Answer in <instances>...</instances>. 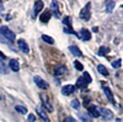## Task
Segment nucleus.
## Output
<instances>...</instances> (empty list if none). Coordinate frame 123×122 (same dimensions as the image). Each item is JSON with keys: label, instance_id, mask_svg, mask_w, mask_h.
<instances>
[{"label": "nucleus", "instance_id": "obj_35", "mask_svg": "<svg viewBox=\"0 0 123 122\" xmlns=\"http://www.w3.org/2000/svg\"><path fill=\"white\" fill-rule=\"evenodd\" d=\"M93 30L95 31V32H97V31L98 30V28H97V27H95V28H94V29H93Z\"/></svg>", "mask_w": 123, "mask_h": 122}, {"label": "nucleus", "instance_id": "obj_3", "mask_svg": "<svg viewBox=\"0 0 123 122\" xmlns=\"http://www.w3.org/2000/svg\"><path fill=\"white\" fill-rule=\"evenodd\" d=\"M0 33L2 34V36L5 38L6 40H7L10 43L14 42V41H15L16 39V34L11 30H9L7 27L2 26L0 28Z\"/></svg>", "mask_w": 123, "mask_h": 122}, {"label": "nucleus", "instance_id": "obj_8", "mask_svg": "<svg viewBox=\"0 0 123 122\" xmlns=\"http://www.w3.org/2000/svg\"><path fill=\"white\" fill-rule=\"evenodd\" d=\"M76 90V87L73 85H64L62 88V94L65 97H68L70 95L74 94Z\"/></svg>", "mask_w": 123, "mask_h": 122}, {"label": "nucleus", "instance_id": "obj_34", "mask_svg": "<svg viewBox=\"0 0 123 122\" xmlns=\"http://www.w3.org/2000/svg\"><path fill=\"white\" fill-rule=\"evenodd\" d=\"M4 10V5H3V3L0 1V11H3Z\"/></svg>", "mask_w": 123, "mask_h": 122}, {"label": "nucleus", "instance_id": "obj_20", "mask_svg": "<svg viewBox=\"0 0 123 122\" xmlns=\"http://www.w3.org/2000/svg\"><path fill=\"white\" fill-rule=\"evenodd\" d=\"M98 71L99 73H101L103 76L108 77L109 75V73H108V69L104 66L103 64H98Z\"/></svg>", "mask_w": 123, "mask_h": 122}, {"label": "nucleus", "instance_id": "obj_9", "mask_svg": "<svg viewBox=\"0 0 123 122\" xmlns=\"http://www.w3.org/2000/svg\"><path fill=\"white\" fill-rule=\"evenodd\" d=\"M103 91L105 93L106 97L108 99V101L110 102L112 105H115V99H114V96H113V93L111 92L110 88L108 86V85H102Z\"/></svg>", "mask_w": 123, "mask_h": 122}, {"label": "nucleus", "instance_id": "obj_7", "mask_svg": "<svg viewBox=\"0 0 123 122\" xmlns=\"http://www.w3.org/2000/svg\"><path fill=\"white\" fill-rule=\"evenodd\" d=\"M41 100L42 102V106H43V107L46 109L47 111L49 112L53 111V107L51 106V104L50 103L49 97H48L47 95H45V94H41Z\"/></svg>", "mask_w": 123, "mask_h": 122}, {"label": "nucleus", "instance_id": "obj_30", "mask_svg": "<svg viewBox=\"0 0 123 122\" xmlns=\"http://www.w3.org/2000/svg\"><path fill=\"white\" fill-rule=\"evenodd\" d=\"M36 121V117L33 114H30L27 118V122H35Z\"/></svg>", "mask_w": 123, "mask_h": 122}, {"label": "nucleus", "instance_id": "obj_32", "mask_svg": "<svg viewBox=\"0 0 123 122\" xmlns=\"http://www.w3.org/2000/svg\"><path fill=\"white\" fill-rule=\"evenodd\" d=\"M0 42H1V43H4V44H6V43H8L9 41H7V40H6L5 38L2 36V34L0 33Z\"/></svg>", "mask_w": 123, "mask_h": 122}, {"label": "nucleus", "instance_id": "obj_26", "mask_svg": "<svg viewBox=\"0 0 123 122\" xmlns=\"http://www.w3.org/2000/svg\"><path fill=\"white\" fill-rule=\"evenodd\" d=\"M0 73H2V74H6L7 73V68H6V64L2 60H0Z\"/></svg>", "mask_w": 123, "mask_h": 122}, {"label": "nucleus", "instance_id": "obj_27", "mask_svg": "<svg viewBox=\"0 0 123 122\" xmlns=\"http://www.w3.org/2000/svg\"><path fill=\"white\" fill-rule=\"evenodd\" d=\"M71 107L73 108H74V109H79L80 108V103H79V100L76 99V98H74V99H73L72 101H71Z\"/></svg>", "mask_w": 123, "mask_h": 122}, {"label": "nucleus", "instance_id": "obj_10", "mask_svg": "<svg viewBox=\"0 0 123 122\" xmlns=\"http://www.w3.org/2000/svg\"><path fill=\"white\" fill-rule=\"evenodd\" d=\"M18 46L19 50H20L22 52H24L26 54L30 52V47L28 45V43L25 41V40L19 39V40L18 41Z\"/></svg>", "mask_w": 123, "mask_h": 122}, {"label": "nucleus", "instance_id": "obj_4", "mask_svg": "<svg viewBox=\"0 0 123 122\" xmlns=\"http://www.w3.org/2000/svg\"><path fill=\"white\" fill-rule=\"evenodd\" d=\"M90 8H91V3L88 2V3H86V5L81 9V11H80L79 17H80L81 19H84V20L86 21H88L90 19V17H91Z\"/></svg>", "mask_w": 123, "mask_h": 122}, {"label": "nucleus", "instance_id": "obj_29", "mask_svg": "<svg viewBox=\"0 0 123 122\" xmlns=\"http://www.w3.org/2000/svg\"><path fill=\"white\" fill-rule=\"evenodd\" d=\"M121 62H122V61H121V59H118L117 61H114L111 63V65H112L113 68H115V69H118V68H119V67L121 66Z\"/></svg>", "mask_w": 123, "mask_h": 122}, {"label": "nucleus", "instance_id": "obj_11", "mask_svg": "<svg viewBox=\"0 0 123 122\" xmlns=\"http://www.w3.org/2000/svg\"><path fill=\"white\" fill-rule=\"evenodd\" d=\"M78 35H79V39H81L84 41H87L91 40V33L86 29H82Z\"/></svg>", "mask_w": 123, "mask_h": 122}, {"label": "nucleus", "instance_id": "obj_21", "mask_svg": "<svg viewBox=\"0 0 123 122\" xmlns=\"http://www.w3.org/2000/svg\"><path fill=\"white\" fill-rule=\"evenodd\" d=\"M110 51V49L108 48V47H105V46H101L99 51L98 52V56H106L108 53H109Z\"/></svg>", "mask_w": 123, "mask_h": 122}, {"label": "nucleus", "instance_id": "obj_31", "mask_svg": "<svg viewBox=\"0 0 123 122\" xmlns=\"http://www.w3.org/2000/svg\"><path fill=\"white\" fill-rule=\"evenodd\" d=\"M63 122H77V121L73 117H67L66 118L63 120Z\"/></svg>", "mask_w": 123, "mask_h": 122}, {"label": "nucleus", "instance_id": "obj_18", "mask_svg": "<svg viewBox=\"0 0 123 122\" xmlns=\"http://www.w3.org/2000/svg\"><path fill=\"white\" fill-rule=\"evenodd\" d=\"M51 11L46 10L40 16V20H41L42 23H47V22H49V20L51 19Z\"/></svg>", "mask_w": 123, "mask_h": 122}, {"label": "nucleus", "instance_id": "obj_1", "mask_svg": "<svg viewBox=\"0 0 123 122\" xmlns=\"http://www.w3.org/2000/svg\"><path fill=\"white\" fill-rule=\"evenodd\" d=\"M92 82V78L89 75V73L87 72H85L83 76H80L76 81L75 87L80 88V89H85L88 86V85Z\"/></svg>", "mask_w": 123, "mask_h": 122}, {"label": "nucleus", "instance_id": "obj_5", "mask_svg": "<svg viewBox=\"0 0 123 122\" xmlns=\"http://www.w3.org/2000/svg\"><path fill=\"white\" fill-rule=\"evenodd\" d=\"M98 112H99V116L106 119V120H111L114 117V115L111 112V110H109L108 108H104V107H98Z\"/></svg>", "mask_w": 123, "mask_h": 122}, {"label": "nucleus", "instance_id": "obj_22", "mask_svg": "<svg viewBox=\"0 0 123 122\" xmlns=\"http://www.w3.org/2000/svg\"><path fill=\"white\" fill-rule=\"evenodd\" d=\"M77 116L80 118L81 122H92L91 118L88 117L86 114H85V113H78Z\"/></svg>", "mask_w": 123, "mask_h": 122}, {"label": "nucleus", "instance_id": "obj_6", "mask_svg": "<svg viewBox=\"0 0 123 122\" xmlns=\"http://www.w3.org/2000/svg\"><path fill=\"white\" fill-rule=\"evenodd\" d=\"M33 80H34V83L36 84L37 86L39 87V88H41V89H42V90H47L49 88V84L44 79H42L41 76L36 75V76H34Z\"/></svg>", "mask_w": 123, "mask_h": 122}, {"label": "nucleus", "instance_id": "obj_16", "mask_svg": "<svg viewBox=\"0 0 123 122\" xmlns=\"http://www.w3.org/2000/svg\"><path fill=\"white\" fill-rule=\"evenodd\" d=\"M69 51H71V53H72L74 56H75V57H82L83 56V53H82V51H81V50H80L76 45L69 46Z\"/></svg>", "mask_w": 123, "mask_h": 122}, {"label": "nucleus", "instance_id": "obj_15", "mask_svg": "<svg viewBox=\"0 0 123 122\" xmlns=\"http://www.w3.org/2000/svg\"><path fill=\"white\" fill-rule=\"evenodd\" d=\"M88 114L92 117H99V112H98V107L95 105H91L88 107Z\"/></svg>", "mask_w": 123, "mask_h": 122}, {"label": "nucleus", "instance_id": "obj_13", "mask_svg": "<svg viewBox=\"0 0 123 122\" xmlns=\"http://www.w3.org/2000/svg\"><path fill=\"white\" fill-rule=\"evenodd\" d=\"M36 112H37V114H38V116L41 117V119L43 122H51L50 118L47 116L46 112L43 110L42 107H36Z\"/></svg>", "mask_w": 123, "mask_h": 122}, {"label": "nucleus", "instance_id": "obj_28", "mask_svg": "<svg viewBox=\"0 0 123 122\" xmlns=\"http://www.w3.org/2000/svg\"><path fill=\"white\" fill-rule=\"evenodd\" d=\"M74 68L76 69L77 71H83L84 70V66H83V64L79 61H74Z\"/></svg>", "mask_w": 123, "mask_h": 122}, {"label": "nucleus", "instance_id": "obj_14", "mask_svg": "<svg viewBox=\"0 0 123 122\" xmlns=\"http://www.w3.org/2000/svg\"><path fill=\"white\" fill-rule=\"evenodd\" d=\"M66 71H67V69L64 65H57V66H55L54 69H53V73H54L55 76L59 77V76L63 75V74L66 73Z\"/></svg>", "mask_w": 123, "mask_h": 122}, {"label": "nucleus", "instance_id": "obj_17", "mask_svg": "<svg viewBox=\"0 0 123 122\" xmlns=\"http://www.w3.org/2000/svg\"><path fill=\"white\" fill-rule=\"evenodd\" d=\"M43 2L42 1H37L34 4V9H33V14H34V17H36L43 8Z\"/></svg>", "mask_w": 123, "mask_h": 122}, {"label": "nucleus", "instance_id": "obj_23", "mask_svg": "<svg viewBox=\"0 0 123 122\" xmlns=\"http://www.w3.org/2000/svg\"><path fill=\"white\" fill-rule=\"evenodd\" d=\"M116 5V3L114 1H108L107 2V5H106V12L107 13H111L114 8V6Z\"/></svg>", "mask_w": 123, "mask_h": 122}, {"label": "nucleus", "instance_id": "obj_19", "mask_svg": "<svg viewBox=\"0 0 123 122\" xmlns=\"http://www.w3.org/2000/svg\"><path fill=\"white\" fill-rule=\"evenodd\" d=\"M9 68H10L11 70L13 72H18L19 71V63H18V61L15 60V59H11L10 61H9Z\"/></svg>", "mask_w": 123, "mask_h": 122}, {"label": "nucleus", "instance_id": "obj_36", "mask_svg": "<svg viewBox=\"0 0 123 122\" xmlns=\"http://www.w3.org/2000/svg\"><path fill=\"white\" fill-rule=\"evenodd\" d=\"M122 7H123V6H122Z\"/></svg>", "mask_w": 123, "mask_h": 122}, {"label": "nucleus", "instance_id": "obj_2", "mask_svg": "<svg viewBox=\"0 0 123 122\" xmlns=\"http://www.w3.org/2000/svg\"><path fill=\"white\" fill-rule=\"evenodd\" d=\"M62 23L63 25L65 26V28L63 29V31L67 33V34H73V35H75L79 39V35L77 33L76 31L74 30L73 29V26H72V18L71 17H65L63 19H62Z\"/></svg>", "mask_w": 123, "mask_h": 122}, {"label": "nucleus", "instance_id": "obj_33", "mask_svg": "<svg viewBox=\"0 0 123 122\" xmlns=\"http://www.w3.org/2000/svg\"><path fill=\"white\" fill-rule=\"evenodd\" d=\"M6 57L5 54H4L3 52L0 51V59H3V60H4V59H6Z\"/></svg>", "mask_w": 123, "mask_h": 122}, {"label": "nucleus", "instance_id": "obj_12", "mask_svg": "<svg viewBox=\"0 0 123 122\" xmlns=\"http://www.w3.org/2000/svg\"><path fill=\"white\" fill-rule=\"evenodd\" d=\"M51 10H52V12H53L54 17H55L56 18H59L61 17V12L59 10V3H58L57 1H55V0L51 1Z\"/></svg>", "mask_w": 123, "mask_h": 122}, {"label": "nucleus", "instance_id": "obj_24", "mask_svg": "<svg viewBox=\"0 0 123 122\" xmlns=\"http://www.w3.org/2000/svg\"><path fill=\"white\" fill-rule=\"evenodd\" d=\"M41 39H42V41H44V42H46L47 44H51V45L54 44V40L51 37H50V36L42 35L41 36Z\"/></svg>", "mask_w": 123, "mask_h": 122}, {"label": "nucleus", "instance_id": "obj_25", "mask_svg": "<svg viewBox=\"0 0 123 122\" xmlns=\"http://www.w3.org/2000/svg\"><path fill=\"white\" fill-rule=\"evenodd\" d=\"M15 109H16V111L20 113L22 115H26V114L28 113V109H27L25 107H23V106H16Z\"/></svg>", "mask_w": 123, "mask_h": 122}]
</instances>
